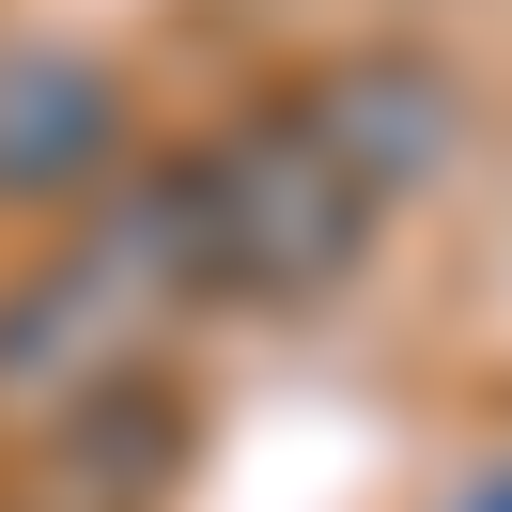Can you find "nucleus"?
I'll use <instances>...</instances> for the list:
<instances>
[{"instance_id": "3", "label": "nucleus", "mask_w": 512, "mask_h": 512, "mask_svg": "<svg viewBox=\"0 0 512 512\" xmlns=\"http://www.w3.org/2000/svg\"><path fill=\"white\" fill-rule=\"evenodd\" d=\"M295 109H311V140H326V156H342L373 202H388V187H419V171L450 156V125H466V94H450L419 47H357V63H326Z\"/></svg>"}, {"instance_id": "1", "label": "nucleus", "mask_w": 512, "mask_h": 512, "mask_svg": "<svg viewBox=\"0 0 512 512\" xmlns=\"http://www.w3.org/2000/svg\"><path fill=\"white\" fill-rule=\"evenodd\" d=\"M357 233H373V187L311 140V109H264L171 171V249L202 295H326Z\"/></svg>"}, {"instance_id": "2", "label": "nucleus", "mask_w": 512, "mask_h": 512, "mask_svg": "<svg viewBox=\"0 0 512 512\" xmlns=\"http://www.w3.org/2000/svg\"><path fill=\"white\" fill-rule=\"evenodd\" d=\"M125 156V78L94 47H0V202H63Z\"/></svg>"}, {"instance_id": "4", "label": "nucleus", "mask_w": 512, "mask_h": 512, "mask_svg": "<svg viewBox=\"0 0 512 512\" xmlns=\"http://www.w3.org/2000/svg\"><path fill=\"white\" fill-rule=\"evenodd\" d=\"M450 512H512V466H497V481H466V497H450Z\"/></svg>"}]
</instances>
